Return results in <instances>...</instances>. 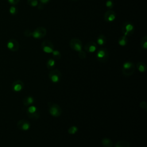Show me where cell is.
<instances>
[{
  "label": "cell",
  "mask_w": 147,
  "mask_h": 147,
  "mask_svg": "<svg viewBox=\"0 0 147 147\" xmlns=\"http://www.w3.org/2000/svg\"><path fill=\"white\" fill-rule=\"evenodd\" d=\"M135 71L134 64L131 61H125L122 64V72L125 76H131Z\"/></svg>",
  "instance_id": "1"
},
{
  "label": "cell",
  "mask_w": 147,
  "mask_h": 147,
  "mask_svg": "<svg viewBox=\"0 0 147 147\" xmlns=\"http://www.w3.org/2000/svg\"><path fill=\"white\" fill-rule=\"evenodd\" d=\"M49 113L53 117L57 118L60 117L62 113V110L60 106L54 103H49Z\"/></svg>",
  "instance_id": "2"
},
{
  "label": "cell",
  "mask_w": 147,
  "mask_h": 147,
  "mask_svg": "<svg viewBox=\"0 0 147 147\" xmlns=\"http://www.w3.org/2000/svg\"><path fill=\"white\" fill-rule=\"evenodd\" d=\"M26 114L28 117L32 119L36 120L39 118L40 113L36 106L31 105L28 106L26 109Z\"/></svg>",
  "instance_id": "3"
},
{
  "label": "cell",
  "mask_w": 147,
  "mask_h": 147,
  "mask_svg": "<svg viewBox=\"0 0 147 147\" xmlns=\"http://www.w3.org/2000/svg\"><path fill=\"white\" fill-rule=\"evenodd\" d=\"M96 57L99 62H106L109 57V53L107 49L105 48H101L99 49L96 53Z\"/></svg>",
  "instance_id": "4"
},
{
  "label": "cell",
  "mask_w": 147,
  "mask_h": 147,
  "mask_svg": "<svg viewBox=\"0 0 147 147\" xmlns=\"http://www.w3.org/2000/svg\"><path fill=\"white\" fill-rule=\"evenodd\" d=\"M122 32L123 35L125 36H130L132 35L134 33V25L130 22H125L123 24L122 26Z\"/></svg>",
  "instance_id": "5"
},
{
  "label": "cell",
  "mask_w": 147,
  "mask_h": 147,
  "mask_svg": "<svg viewBox=\"0 0 147 147\" xmlns=\"http://www.w3.org/2000/svg\"><path fill=\"white\" fill-rule=\"evenodd\" d=\"M48 76L52 82L56 83L60 81L61 78V73L57 69H51L49 72Z\"/></svg>",
  "instance_id": "6"
},
{
  "label": "cell",
  "mask_w": 147,
  "mask_h": 147,
  "mask_svg": "<svg viewBox=\"0 0 147 147\" xmlns=\"http://www.w3.org/2000/svg\"><path fill=\"white\" fill-rule=\"evenodd\" d=\"M70 48L75 51L79 52L82 50V42L78 38H73L69 42Z\"/></svg>",
  "instance_id": "7"
},
{
  "label": "cell",
  "mask_w": 147,
  "mask_h": 147,
  "mask_svg": "<svg viewBox=\"0 0 147 147\" xmlns=\"http://www.w3.org/2000/svg\"><path fill=\"white\" fill-rule=\"evenodd\" d=\"M47 34V29L43 26L37 27L32 32V36L36 39H40L45 36Z\"/></svg>",
  "instance_id": "8"
},
{
  "label": "cell",
  "mask_w": 147,
  "mask_h": 147,
  "mask_svg": "<svg viewBox=\"0 0 147 147\" xmlns=\"http://www.w3.org/2000/svg\"><path fill=\"white\" fill-rule=\"evenodd\" d=\"M42 50L46 53H51L54 50L53 43L50 40H44L41 44Z\"/></svg>",
  "instance_id": "9"
},
{
  "label": "cell",
  "mask_w": 147,
  "mask_h": 147,
  "mask_svg": "<svg viewBox=\"0 0 147 147\" xmlns=\"http://www.w3.org/2000/svg\"><path fill=\"white\" fill-rule=\"evenodd\" d=\"M116 18V13L111 9L107 10L104 14V20L107 22H112Z\"/></svg>",
  "instance_id": "10"
},
{
  "label": "cell",
  "mask_w": 147,
  "mask_h": 147,
  "mask_svg": "<svg viewBox=\"0 0 147 147\" xmlns=\"http://www.w3.org/2000/svg\"><path fill=\"white\" fill-rule=\"evenodd\" d=\"M17 127L22 131H27L30 127V122L25 119H21L18 121L17 123Z\"/></svg>",
  "instance_id": "11"
},
{
  "label": "cell",
  "mask_w": 147,
  "mask_h": 147,
  "mask_svg": "<svg viewBox=\"0 0 147 147\" xmlns=\"http://www.w3.org/2000/svg\"><path fill=\"white\" fill-rule=\"evenodd\" d=\"M7 48L13 52L17 51L19 49L20 45L18 42L15 39H10L7 43Z\"/></svg>",
  "instance_id": "12"
},
{
  "label": "cell",
  "mask_w": 147,
  "mask_h": 147,
  "mask_svg": "<svg viewBox=\"0 0 147 147\" xmlns=\"http://www.w3.org/2000/svg\"><path fill=\"white\" fill-rule=\"evenodd\" d=\"M84 49L88 53H94L97 49V45L94 41H89L84 45Z\"/></svg>",
  "instance_id": "13"
},
{
  "label": "cell",
  "mask_w": 147,
  "mask_h": 147,
  "mask_svg": "<svg viewBox=\"0 0 147 147\" xmlns=\"http://www.w3.org/2000/svg\"><path fill=\"white\" fill-rule=\"evenodd\" d=\"M24 84L20 80L14 81L11 85V89L15 92H20L24 88Z\"/></svg>",
  "instance_id": "14"
},
{
  "label": "cell",
  "mask_w": 147,
  "mask_h": 147,
  "mask_svg": "<svg viewBox=\"0 0 147 147\" xmlns=\"http://www.w3.org/2000/svg\"><path fill=\"white\" fill-rule=\"evenodd\" d=\"M34 102V98L32 96H27L23 99V104L25 106H29L33 105Z\"/></svg>",
  "instance_id": "15"
},
{
  "label": "cell",
  "mask_w": 147,
  "mask_h": 147,
  "mask_svg": "<svg viewBox=\"0 0 147 147\" xmlns=\"http://www.w3.org/2000/svg\"><path fill=\"white\" fill-rule=\"evenodd\" d=\"M101 144L104 147H112L113 146V143L112 141L109 138H103L101 140Z\"/></svg>",
  "instance_id": "16"
},
{
  "label": "cell",
  "mask_w": 147,
  "mask_h": 147,
  "mask_svg": "<svg viewBox=\"0 0 147 147\" xmlns=\"http://www.w3.org/2000/svg\"><path fill=\"white\" fill-rule=\"evenodd\" d=\"M106 37L103 34H100L96 38V42L100 46H103L106 43Z\"/></svg>",
  "instance_id": "17"
},
{
  "label": "cell",
  "mask_w": 147,
  "mask_h": 147,
  "mask_svg": "<svg viewBox=\"0 0 147 147\" xmlns=\"http://www.w3.org/2000/svg\"><path fill=\"white\" fill-rule=\"evenodd\" d=\"M136 67L138 71L140 72H145L146 70V64L141 61H139L136 64Z\"/></svg>",
  "instance_id": "18"
},
{
  "label": "cell",
  "mask_w": 147,
  "mask_h": 147,
  "mask_svg": "<svg viewBox=\"0 0 147 147\" xmlns=\"http://www.w3.org/2000/svg\"><path fill=\"white\" fill-rule=\"evenodd\" d=\"M114 147H130V145L126 140H120L115 144Z\"/></svg>",
  "instance_id": "19"
},
{
  "label": "cell",
  "mask_w": 147,
  "mask_h": 147,
  "mask_svg": "<svg viewBox=\"0 0 147 147\" xmlns=\"http://www.w3.org/2000/svg\"><path fill=\"white\" fill-rule=\"evenodd\" d=\"M127 41H128V38L127 36H125L124 35L122 36L121 37H120L118 39V44L121 46V47H125L127 45Z\"/></svg>",
  "instance_id": "20"
},
{
  "label": "cell",
  "mask_w": 147,
  "mask_h": 147,
  "mask_svg": "<svg viewBox=\"0 0 147 147\" xmlns=\"http://www.w3.org/2000/svg\"><path fill=\"white\" fill-rule=\"evenodd\" d=\"M55 64H56V63H55V59L52 58H50L48 60L47 62V67L48 69L51 70L53 69V68L55 66Z\"/></svg>",
  "instance_id": "21"
},
{
  "label": "cell",
  "mask_w": 147,
  "mask_h": 147,
  "mask_svg": "<svg viewBox=\"0 0 147 147\" xmlns=\"http://www.w3.org/2000/svg\"><path fill=\"white\" fill-rule=\"evenodd\" d=\"M140 45L142 49H147V36L145 35L141 38L140 42Z\"/></svg>",
  "instance_id": "22"
},
{
  "label": "cell",
  "mask_w": 147,
  "mask_h": 147,
  "mask_svg": "<svg viewBox=\"0 0 147 147\" xmlns=\"http://www.w3.org/2000/svg\"><path fill=\"white\" fill-rule=\"evenodd\" d=\"M78 127L76 126H71L68 129V133L69 134H75L78 131Z\"/></svg>",
  "instance_id": "23"
},
{
  "label": "cell",
  "mask_w": 147,
  "mask_h": 147,
  "mask_svg": "<svg viewBox=\"0 0 147 147\" xmlns=\"http://www.w3.org/2000/svg\"><path fill=\"white\" fill-rule=\"evenodd\" d=\"M52 56L55 59L59 60L61 59V55L60 52L58 50H53V52H52Z\"/></svg>",
  "instance_id": "24"
},
{
  "label": "cell",
  "mask_w": 147,
  "mask_h": 147,
  "mask_svg": "<svg viewBox=\"0 0 147 147\" xmlns=\"http://www.w3.org/2000/svg\"><path fill=\"white\" fill-rule=\"evenodd\" d=\"M27 2H28V4L32 7L37 6L38 4V0H28Z\"/></svg>",
  "instance_id": "25"
},
{
  "label": "cell",
  "mask_w": 147,
  "mask_h": 147,
  "mask_svg": "<svg viewBox=\"0 0 147 147\" xmlns=\"http://www.w3.org/2000/svg\"><path fill=\"white\" fill-rule=\"evenodd\" d=\"M105 5L106 7L109 9H111L114 7V2L112 0H107Z\"/></svg>",
  "instance_id": "26"
},
{
  "label": "cell",
  "mask_w": 147,
  "mask_h": 147,
  "mask_svg": "<svg viewBox=\"0 0 147 147\" xmlns=\"http://www.w3.org/2000/svg\"><path fill=\"white\" fill-rule=\"evenodd\" d=\"M78 56L81 59H84L86 57V53L83 51H80L78 52Z\"/></svg>",
  "instance_id": "27"
},
{
  "label": "cell",
  "mask_w": 147,
  "mask_h": 147,
  "mask_svg": "<svg viewBox=\"0 0 147 147\" xmlns=\"http://www.w3.org/2000/svg\"><path fill=\"white\" fill-rule=\"evenodd\" d=\"M9 12L12 15H14L17 13V9L16 7H14V6H11L10 7V9H9Z\"/></svg>",
  "instance_id": "28"
},
{
  "label": "cell",
  "mask_w": 147,
  "mask_h": 147,
  "mask_svg": "<svg viewBox=\"0 0 147 147\" xmlns=\"http://www.w3.org/2000/svg\"><path fill=\"white\" fill-rule=\"evenodd\" d=\"M24 34L25 36H26V37H29L32 36V32L30 30H29V29H27V30H26L24 32Z\"/></svg>",
  "instance_id": "29"
},
{
  "label": "cell",
  "mask_w": 147,
  "mask_h": 147,
  "mask_svg": "<svg viewBox=\"0 0 147 147\" xmlns=\"http://www.w3.org/2000/svg\"><path fill=\"white\" fill-rule=\"evenodd\" d=\"M140 106L141 109L146 110L147 108V103L145 101H141L140 103Z\"/></svg>",
  "instance_id": "30"
},
{
  "label": "cell",
  "mask_w": 147,
  "mask_h": 147,
  "mask_svg": "<svg viewBox=\"0 0 147 147\" xmlns=\"http://www.w3.org/2000/svg\"><path fill=\"white\" fill-rule=\"evenodd\" d=\"M9 3H10L11 5H16L19 2H20V0H7Z\"/></svg>",
  "instance_id": "31"
},
{
  "label": "cell",
  "mask_w": 147,
  "mask_h": 147,
  "mask_svg": "<svg viewBox=\"0 0 147 147\" xmlns=\"http://www.w3.org/2000/svg\"><path fill=\"white\" fill-rule=\"evenodd\" d=\"M39 1H40V3H41L44 4V5L45 4V3H48L50 1V0H39Z\"/></svg>",
  "instance_id": "32"
},
{
  "label": "cell",
  "mask_w": 147,
  "mask_h": 147,
  "mask_svg": "<svg viewBox=\"0 0 147 147\" xmlns=\"http://www.w3.org/2000/svg\"><path fill=\"white\" fill-rule=\"evenodd\" d=\"M44 4H42V3H40V4H38V5H37V6H38V9H42L43 8H44Z\"/></svg>",
  "instance_id": "33"
},
{
  "label": "cell",
  "mask_w": 147,
  "mask_h": 147,
  "mask_svg": "<svg viewBox=\"0 0 147 147\" xmlns=\"http://www.w3.org/2000/svg\"><path fill=\"white\" fill-rule=\"evenodd\" d=\"M71 1H77V0H71Z\"/></svg>",
  "instance_id": "34"
},
{
  "label": "cell",
  "mask_w": 147,
  "mask_h": 147,
  "mask_svg": "<svg viewBox=\"0 0 147 147\" xmlns=\"http://www.w3.org/2000/svg\"><path fill=\"white\" fill-rule=\"evenodd\" d=\"M145 147H146V146H145Z\"/></svg>",
  "instance_id": "35"
}]
</instances>
